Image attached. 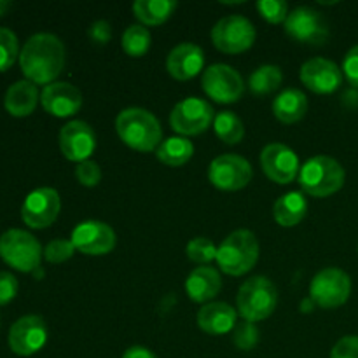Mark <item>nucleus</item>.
Segmentation results:
<instances>
[{
  "instance_id": "obj_14",
  "label": "nucleus",
  "mask_w": 358,
  "mask_h": 358,
  "mask_svg": "<svg viewBox=\"0 0 358 358\" xmlns=\"http://www.w3.org/2000/svg\"><path fill=\"white\" fill-rule=\"evenodd\" d=\"M48 341V327L38 315H24L9 331V346L16 355L30 357L41 352Z\"/></svg>"
},
{
  "instance_id": "obj_8",
  "label": "nucleus",
  "mask_w": 358,
  "mask_h": 358,
  "mask_svg": "<svg viewBox=\"0 0 358 358\" xmlns=\"http://www.w3.org/2000/svg\"><path fill=\"white\" fill-rule=\"evenodd\" d=\"M350 294H352V280L343 269H322L311 280V301L324 310H334V308L343 306L350 299Z\"/></svg>"
},
{
  "instance_id": "obj_33",
  "label": "nucleus",
  "mask_w": 358,
  "mask_h": 358,
  "mask_svg": "<svg viewBox=\"0 0 358 358\" xmlns=\"http://www.w3.org/2000/svg\"><path fill=\"white\" fill-rule=\"evenodd\" d=\"M257 10L268 23H285L289 17V3L285 0H259Z\"/></svg>"
},
{
  "instance_id": "obj_19",
  "label": "nucleus",
  "mask_w": 358,
  "mask_h": 358,
  "mask_svg": "<svg viewBox=\"0 0 358 358\" xmlns=\"http://www.w3.org/2000/svg\"><path fill=\"white\" fill-rule=\"evenodd\" d=\"M41 103L55 117H70L83 107V94L70 83H52L42 90Z\"/></svg>"
},
{
  "instance_id": "obj_2",
  "label": "nucleus",
  "mask_w": 358,
  "mask_h": 358,
  "mask_svg": "<svg viewBox=\"0 0 358 358\" xmlns=\"http://www.w3.org/2000/svg\"><path fill=\"white\" fill-rule=\"evenodd\" d=\"M119 138L138 152H150L163 142V128L152 112L140 107H129L119 112L115 119Z\"/></svg>"
},
{
  "instance_id": "obj_35",
  "label": "nucleus",
  "mask_w": 358,
  "mask_h": 358,
  "mask_svg": "<svg viewBox=\"0 0 358 358\" xmlns=\"http://www.w3.org/2000/svg\"><path fill=\"white\" fill-rule=\"evenodd\" d=\"M234 345L238 346L243 352H248V350L254 348L259 341V331L252 322H241L234 327V336H233Z\"/></svg>"
},
{
  "instance_id": "obj_22",
  "label": "nucleus",
  "mask_w": 358,
  "mask_h": 358,
  "mask_svg": "<svg viewBox=\"0 0 358 358\" xmlns=\"http://www.w3.org/2000/svg\"><path fill=\"white\" fill-rule=\"evenodd\" d=\"M220 289H222V280L219 271L210 266L196 268L185 282V292L189 299L199 304H208L213 297H217Z\"/></svg>"
},
{
  "instance_id": "obj_30",
  "label": "nucleus",
  "mask_w": 358,
  "mask_h": 358,
  "mask_svg": "<svg viewBox=\"0 0 358 358\" xmlns=\"http://www.w3.org/2000/svg\"><path fill=\"white\" fill-rule=\"evenodd\" d=\"M150 44H152V37L143 24H131L122 34L121 45L126 55L131 56V58H140V56L147 55Z\"/></svg>"
},
{
  "instance_id": "obj_21",
  "label": "nucleus",
  "mask_w": 358,
  "mask_h": 358,
  "mask_svg": "<svg viewBox=\"0 0 358 358\" xmlns=\"http://www.w3.org/2000/svg\"><path fill=\"white\" fill-rule=\"evenodd\" d=\"M198 325L210 336H222L236 327V311L227 303H208L198 311Z\"/></svg>"
},
{
  "instance_id": "obj_37",
  "label": "nucleus",
  "mask_w": 358,
  "mask_h": 358,
  "mask_svg": "<svg viewBox=\"0 0 358 358\" xmlns=\"http://www.w3.org/2000/svg\"><path fill=\"white\" fill-rule=\"evenodd\" d=\"M17 280L13 273L0 271V306H6L16 297Z\"/></svg>"
},
{
  "instance_id": "obj_5",
  "label": "nucleus",
  "mask_w": 358,
  "mask_h": 358,
  "mask_svg": "<svg viewBox=\"0 0 358 358\" xmlns=\"http://www.w3.org/2000/svg\"><path fill=\"white\" fill-rule=\"evenodd\" d=\"M278 304V290L266 276H254L240 287L236 297L238 313L247 322H261L275 311Z\"/></svg>"
},
{
  "instance_id": "obj_26",
  "label": "nucleus",
  "mask_w": 358,
  "mask_h": 358,
  "mask_svg": "<svg viewBox=\"0 0 358 358\" xmlns=\"http://www.w3.org/2000/svg\"><path fill=\"white\" fill-rule=\"evenodd\" d=\"M177 9L175 0H136L133 3V14L143 27H157L170 20Z\"/></svg>"
},
{
  "instance_id": "obj_38",
  "label": "nucleus",
  "mask_w": 358,
  "mask_h": 358,
  "mask_svg": "<svg viewBox=\"0 0 358 358\" xmlns=\"http://www.w3.org/2000/svg\"><path fill=\"white\" fill-rule=\"evenodd\" d=\"M331 358H358V336H345L334 345Z\"/></svg>"
},
{
  "instance_id": "obj_17",
  "label": "nucleus",
  "mask_w": 358,
  "mask_h": 358,
  "mask_svg": "<svg viewBox=\"0 0 358 358\" xmlns=\"http://www.w3.org/2000/svg\"><path fill=\"white\" fill-rule=\"evenodd\" d=\"M59 149L69 161L84 163L90 161L96 149V135L84 121H70L59 131Z\"/></svg>"
},
{
  "instance_id": "obj_29",
  "label": "nucleus",
  "mask_w": 358,
  "mask_h": 358,
  "mask_svg": "<svg viewBox=\"0 0 358 358\" xmlns=\"http://www.w3.org/2000/svg\"><path fill=\"white\" fill-rule=\"evenodd\" d=\"M213 129H215V135L224 143H229V145L240 143L245 136L243 122L231 110L219 112L215 115V119H213Z\"/></svg>"
},
{
  "instance_id": "obj_6",
  "label": "nucleus",
  "mask_w": 358,
  "mask_h": 358,
  "mask_svg": "<svg viewBox=\"0 0 358 358\" xmlns=\"http://www.w3.org/2000/svg\"><path fill=\"white\" fill-rule=\"evenodd\" d=\"M42 255L41 243L28 231L9 229L0 236V259L16 271L34 273L41 268Z\"/></svg>"
},
{
  "instance_id": "obj_7",
  "label": "nucleus",
  "mask_w": 358,
  "mask_h": 358,
  "mask_svg": "<svg viewBox=\"0 0 358 358\" xmlns=\"http://www.w3.org/2000/svg\"><path fill=\"white\" fill-rule=\"evenodd\" d=\"M255 28L250 20L240 14L222 17L212 28V42L219 51L227 55L245 52L254 45Z\"/></svg>"
},
{
  "instance_id": "obj_15",
  "label": "nucleus",
  "mask_w": 358,
  "mask_h": 358,
  "mask_svg": "<svg viewBox=\"0 0 358 358\" xmlns=\"http://www.w3.org/2000/svg\"><path fill=\"white\" fill-rule=\"evenodd\" d=\"M261 166L269 180L282 185L290 184L301 170L297 154L283 143H269L262 149Z\"/></svg>"
},
{
  "instance_id": "obj_27",
  "label": "nucleus",
  "mask_w": 358,
  "mask_h": 358,
  "mask_svg": "<svg viewBox=\"0 0 358 358\" xmlns=\"http://www.w3.org/2000/svg\"><path fill=\"white\" fill-rule=\"evenodd\" d=\"M194 154V145L185 136H170L163 140L156 149L157 159L166 166H182L187 163Z\"/></svg>"
},
{
  "instance_id": "obj_31",
  "label": "nucleus",
  "mask_w": 358,
  "mask_h": 358,
  "mask_svg": "<svg viewBox=\"0 0 358 358\" xmlns=\"http://www.w3.org/2000/svg\"><path fill=\"white\" fill-rule=\"evenodd\" d=\"M20 58L17 37L9 28L0 27V72H6Z\"/></svg>"
},
{
  "instance_id": "obj_25",
  "label": "nucleus",
  "mask_w": 358,
  "mask_h": 358,
  "mask_svg": "<svg viewBox=\"0 0 358 358\" xmlns=\"http://www.w3.org/2000/svg\"><path fill=\"white\" fill-rule=\"evenodd\" d=\"M308 112V98L299 90H285L273 101V114L283 124L301 121Z\"/></svg>"
},
{
  "instance_id": "obj_16",
  "label": "nucleus",
  "mask_w": 358,
  "mask_h": 358,
  "mask_svg": "<svg viewBox=\"0 0 358 358\" xmlns=\"http://www.w3.org/2000/svg\"><path fill=\"white\" fill-rule=\"evenodd\" d=\"M72 243L86 255H107L115 247V233L108 224L86 220L72 231Z\"/></svg>"
},
{
  "instance_id": "obj_39",
  "label": "nucleus",
  "mask_w": 358,
  "mask_h": 358,
  "mask_svg": "<svg viewBox=\"0 0 358 358\" xmlns=\"http://www.w3.org/2000/svg\"><path fill=\"white\" fill-rule=\"evenodd\" d=\"M343 73L352 86L358 87V44L353 45L343 62Z\"/></svg>"
},
{
  "instance_id": "obj_20",
  "label": "nucleus",
  "mask_w": 358,
  "mask_h": 358,
  "mask_svg": "<svg viewBox=\"0 0 358 358\" xmlns=\"http://www.w3.org/2000/svg\"><path fill=\"white\" fill-rule=\"evenodd\" d=\"M205 66V55L199 45L182 42L175 45L166 58V70L173 79L189 80L198 76Z\"/></svg>"
},
{
  "instance_id": "obj_40",
  "label": "nucleus",
  "mask_w": 358,
  "mask_h": 358,
  "mask_svg": "<svg viewBox=\"0 0 358 358\" xmlns=\"http://www.w3.org/2000/svg\"><path fill=\"white\" fill-rule=\"evenodd\" d=\"M87 35H90L91 42H94V44L98 45H105L112 38L110 23L105 20L94 21V23L90 27V30H87Z\"/></svg>"
},
{
  "instance_id": "obj_23",
  "label": "nucleus",
  "mask_w": 358,
  "mask_h": 358,
  "mask_svg": "<svg viewBox=\"0 0 358 358\" xmlns=\"http://www.w3.org/2000/svg\"><path fill=\"white\" fill-rule=\"evenodd\" d=\"M38 100L41 96H38L37 84L24 79L9 86L6 96H3V107L14 117H27L35 110Z\"/></svg>"
},
{
  "instance_id": "obj_11",
  "label": "nucleus",
  "mask_w": 358,
  "mask_h": 358,
  "mask_svg": "<svg viewBox=\"0 0 358 358\" xmlns=\"http://www.w3.org/2000/svg\"><path fill=\"white\" fill-rule=\"evenodd\" d=\"M203 91L217 103H234L245 93L243 77L233 66L215 63L203 73Z\"/></svg>"
},
{
  "instance_id": "obj_18",
  "label": "nucleus",
  "mask_w": 358,
  "mask_h": 358,
  "mask_svg": "<svg viewBox=\"0 0 358 358\" xmlns=\"http://www.w3.org/2000/svg\"><path fill=\"white\" fill-rule=\"evenodd\" d=\"M301 80L317 94H331L343 84V70L325 58H311L301 66Z\"/></svg>"
},
{
  "instance_id": "obj_42",
  "label": "nucleus",
  "mask_w": 358,
  "mask_h": 358,
  "mask_svg": "<svg viewBox=\"0 0 358 358\" xmlns=\"http://www.w3.org/2000/svg\"><path fill=\"white\" fill-rule=\"evenodd\" d=\"M10 7H13V2H9V0H0V17H2Z\"/></svg>"
},
{
  "instance_id": "obj_3",
  "label": "nucleus",
  "mask_w": 358,
  "mask_h": 358,
  "mask_svg": "<svg viewBox=\"0 0 358 358\" xmlns=\"http://www.w3.org/2000/svg\"><path fill=\"white\" fill-rule=\"evenodd\" d=\"M345 168L331 156H315L301 166L299 184L313 198H329L345 185Z\"/></svg>"
},
{
  "instance_id": "obj_24",
  "label": "nucleus",
  "mask_w": 358,
  "mask_h": 358,
  "mask_svg": "<svg viewBox=\"0 0 358 358\" xmlns=\"http://www.w3.org/2000/svg\"><path fill=\"white\" fill-rule=\"evenodd\" d=\"M308 201L304 192L292 191L276 199L273 205V217L282 227H294L306 217Z\"/></svg>"
},
{
  "instance_id": "obj_13",
  "label": "nucleus",
  "mask_w": 358,
  "mask_h": 358,
  "mask_svg": "<svg viewBox=\"0 0 358 358\" xmlns=\"http://www.w3.org/2000/svg\"><path fill=\"white\" fill-rule=\"evenodd\" d=\"M250 163L238 154H222L210 163L208 178L220 191H240L252 180Z\"/></svg>"
},
{
  "instance_id": "obj_10",
  "label": "nucleus",
  "mask_w": 358,
  "mask_h": 358,
  "mask_svg": "<svg viewBox=\"0 0 358 358\" xmlns=\"http://www.w3.org/2000/svg\"><path fill=\"white\" fill-rule=\"evenodd\" d=\"M285 31L294 41L311 45H324L331 37V28L324 14L311 7H296L285 21Z\"/></svg>"
},
{
  "instance_id": "obj_1",
  "label": "nucleus",
  "mask_w": 358,
  "mask_h": 358,
  "mask_svg": "<svg viewBox=\"0 0 358 358\" xmlns=\"http://www.w3.org/2000/svg\"><path fill=\"white\" fill-rule=\"evenodd\" d=\"M20 66L30 83L44 86L56 83L65 66V45L52 34L31 35L20 52Z\"/></svg>"
},
{
  "instance_id": "obj_32",
  "label": "nucleus",
  "mask_w": 358,
  "mask_h": 358,
  "mask_svg": "<svg viewBox=\"0 0 358 358\" xmlns=\"http://www.w3.org/2000/svg\"><path fill=\"white\" fill-rule=\"evenodd\" d=\"M187 257L198 264H208L217 259V247L208 238H194L187 243Z\"/></svg>"
},
{
  "instance_id": "obj_41",
  "label": "nucleus",
  "mask_w": 358,
  "mask_h": 358,
  "mask_svg": "<svg viewBox=\"0 0 358 358\" xmlns=\"http://www.w3.org/2000/svg\"><path fill=\"white\" fill-rule=\"evenodd\" d=\"M122 358H157V357L154 355L149 348H145V346H131V348L126 350Z\"/></svg>"
},
{
  "instance_id": "obj_34",
  "label": "nucleus",
  "mask_w": 358,
  "mask_h": 358,
  "mask_svg": "<svg viewBox=\"0 0 358 358\" xmlns=\"http://www.w3.org/2000/svg\"><path fill=\"white\" fill-rule=\"evenodd\" d=\"M73 254H76V247H73L72 240H62V238L49 241L48 247L44 248L45 261L51 264H62V262L69 261Z\"/></svg>"
},
{
  "instance_id": "obj_9",
  "label": "nucleus",
  "mask_w": 358,
  "mask_h": 358,
  "mask_svg": "<svg viewBox=\"0 0 358 358\" xmlns=\"http://www.w3.org/2000/svg\"><path fill=\"white\" fill-rule=\"evenodd\" d=\"M213 119L215 112L208 101L198 96H189L175 105L170 114V124L178 135L192 136L206 131Z\"/></svg>"
},
{
  "instance_id": "obj_4",
  "label": "nucleus",
  "mask_w": 358,
  "mask_h": 358,
  "mask_svg": "<svg viewBox=\"0 0 358 358\" xmlns=\"http://www.w3.org/2000/svg\"><path fill=\"white\" fill-rule=\"evenodd\" d=\"M217 264L229 276H243L257 264L259 241L248 229L231 233L217 248Z\"/></svg>"
},
{
  "instance_id": "obj_28",
  "label": "nucleus",
  "mask_w": 358,
  "mask_h": 358,
  "mask_svg": "<svg viewBox=\"0 0 358 358\" xmlns=\"http://www.w3.org/2000/svg\"><path fill=\"white\" fill-rule=\"evenodd\" d=\"M283 80L282 69L276 65H262L248 79V87L255 96L275 93Z\"/></svg>"
},
{
  "instance_id": "obj_36",
  "label": "nucleus",
  "mask_w": 358,
  "mask_h": 358,
  "mask_svg": "<svg viewBox=\"0 0 358 358\" xmlns=\"http://www.w3.org/2000/svg\"><path fill=\"white\" fill-rule=\"evenodd\" d=\"M76 178L84 187H96L101 180V170L94 161H84L76 168Z\"/></svg>"
},
{
  "instance_id": "obj_12",
  "label": "nucleus",
  "mask_w": 358,
  "mask_h": 358,
  "mask_svg": "<svg viewBox=\"0 0 358 358\" xmlns=\"http://www.w3.org/2000/svg\"><path fill=\"white\" fill-rule=\"evenodd\" d=\"M62 201L56 189L38 187L24 198L21 205V219L31 229H45L58 219Z\"/></svg>"
}]
</instances>
